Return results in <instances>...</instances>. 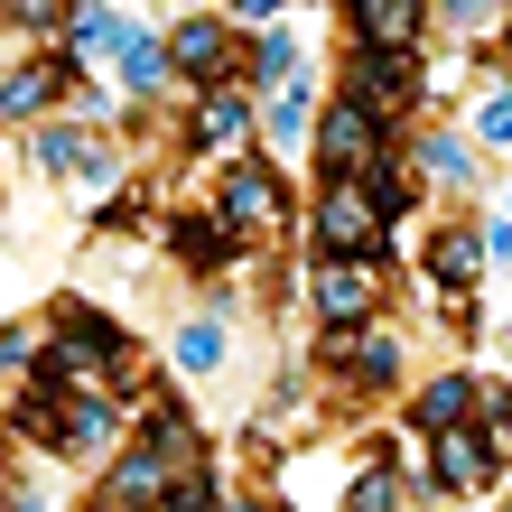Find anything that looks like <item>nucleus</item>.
I'll return each instance as SVG.
<instances>
[{
  "mask_svg": "<svg viewBox=\"0 0 512 512\" xmlns=\"http://www.w3.org/2000/svg\"><path fill=\"white\" fill-rule=\"evenodd\" d=\"M66 84H75V75L56 66V56H19V66L0 75V122H38V112L66 94Z\"/></svg>",
  "mask_w": 512,
  "mask_h": 512,
  "instance_id": "nucleus-14",
  "label": "nucleus"
},
{
  "mask_svg": "<svg viewBox=\"0 0 512 512\" xmlns=\"http://www.w3.org/2000/svg\"><path fill=\"white\" fill-rule=\"evenodd\" d=\"M187 475H196V419L177 401H149L140 447H112L103 494H112V512H149V503H168L177 485H187Z\"/></svg>",
  "mask_w": 512,
  "mask_h": 512,
  "instance_id": "nucleus-1",
  "label": "nucleus"
},
{
  "mask_svg": "<svg viewBox=\"0 0 512 512\" xmlns=\"http://www.w3.org/2000/svg\"><path fill=\"white\" fill-rule=\"evenodd\" d=\"M410 168H429L438 187H475V159H466V140H447V131H429L410 149Z\"/></svg>",
  "mask_w": 512,
  "mask_h": 512,
  "instance_id": "nucleus-21",
  "label": "nucleus"
},
{
  "mask_svg": "<svg viewBox=\"0 0 512 512\" xmlns=\"http://www.w3.org/2000/svg\"><path fill=\"white\" fill-rule=\"evenodd\" d=\"M345 19H354V47H410L429 38V0H345Z\"/></svg>",
  "mask_w": 512,
  "mask_h": 512,
  "instance_id": "nucleus-12",
  "label": "nucleus"
},
{
  "mask_svg": "<svg viewBox=\"0 0 512 512\" xmlns=\"http://www.w3.org/2000/svg\"><path fill=\"white\" fill-rule=\"evenodd\" d=\"M168 261H187L196 280H224V270L243 261V243L224 233V215H177L168 224Z\"/></svg>",
  "mask_w": 512,
  "mask_h": 512,
  "instance_id": "nucleus-13",
  "label": "nucleus"
},
{
  "mask_svg": "<svg viewBox=\"0 0 512 512\" xmlns=\"http://www.w3.org/2000/svg\"><path fill=\"white\" fill-rule=\"evenodd\" d=\"M466 122H475V140H485V149H512V84L475 94V112H466Z\"/></svg>",
  "mask_w": 512,
  "mask_h": 512,
  "instance_id": "nucleus-26",
  "label": "nucleus"
},
{
  "mask_svg": "<svg viewBox=\"0 0 512 512\" xmlns=\"http://www.w3.org/2000/svg\"><path fill=\"white\" fill-rule=\"evenodd\" d=\"M243 28L233 19H177L168 28V66L187 75V84H243Z\"/></svg>",
  "mask_w": 512,
  "mask_h": 512,
  "instance_id": "nucleus-8",
  "label": "nucleus"
},
{
  "mask_svg": "<svg viewBox=\"0 0 512 512\" xmlns=\"http://www.w3.org/2000/svg\"><path fill=\"white\" fill-rule=\"evenodd\" d=\"M475 270H485V233H438V243H429V280L447 289V298H466V280H475Z\"/></svg>",
  "mask_w": 512,
  "mask_h": 512,
  "instance_id": "nucleus-18",
  "label": "nucleus"
},
{
  "mask_svg": "<svg viewBox=\"0 0 512 512\" xmlns=\"http://www.w3.org/2000/svg\"><path fill=\"white\" fill-rule=\"evenodd\" d=\"M503 354H512V336H503Z\"/></svg>",
  "mask_w": 512,
  "mask_h": 512,
  "instance_id": "nucleus-30",
  "label": "nucleus"
},
{
  "mask_svg": "<svg viewBox=\"0 0 512 512\" xmlns=\"http://www.w3.org/2000/svg\"><path fill=\"white\" fill-rule=\"evenodd\" d=\"M494 475H503V447L485 438V419H457L429 438V494H485Z\"/></svg>",
  "mask_w": 512,
  "mask_h": 512,
  "instance_id": "nucleus-6",
  "label": "nucleus"
},
{
  "mask_svg": "<svg viewBox=\"0 0 512 512\" xmlns=\"http://www.w3.org/2000/svg\"><path fill=\"white\" fill-rule=\"evenodd\" d=\"M252 122H261V103H252V84H205L196 94V149H243L252 140Z\"/></svg>",
  "mask_w": 512,
  "mask_h": 512,
  "instance_id": "nucleus-11",
  "label": "nucleus"
},
{
  "mask_svg": "<svg viewBox=\"0 0 512 512\" xmlns=\"http://www.w3.org/2000/svg\"><path fill=\"white\" fill-rule=\"evenodd\" d=\"M233 512H289L280 494H233Z\"/></svg>",
  "mask_w": 512,
  "mask_h": 512,
  "instance_id": "nucleus-29",
  "label": "nucleus"
},
{
  "mask_svg": "<svg viewBox=\"0 0 512 512\" xmlns=\"http://www.w3.org/2000/svg\"><path fill=\"white\" fill-rule=\"evenodd\" d=\"M0 28H19V38H66L75 10L66 0H0Z\"/></svg>",
  "mask_w": 512,
  "mask_h": 512,
  "instance_id": "nucleus-23",
  "label": "nucleus"
},
{
  "mask_svg": "<svg viewBox=\"0 0 512 512\" xmlns=\"http://www.w3.org/2000/svg\"><path fill=\"white\" fill-rule=\"evenodd\" d=\"M326 373L336 382H354V391H391L401 382V336L391 326H326Z\"/></svg>",
  "mask_w": 512,
  "mask_h": 512,
  "instance_id": "nucleus-7",
  "label": "nucleus"
},
{
  "mask_svg": "<svg viewBox=\"0 0 512 512\" xmlns=\"http://www.w3.org/2000/svg\"><path fill=\"white\" fill-rule=\"evenodd\" d=\"M289 75H298V38H280V28H261V38L243 47V84H270V94H280Z\"/></svg>",
  "mask_w": 512,
  "mask_h": 512,
  "instance_id": "nucleus-20",
  "label": "nucleus"
},
{
  "mask_svg": "<svg viewBox=\"0 0 512 512\" xmlns=\"http://www.w3.org/2000/svg\"><path fill=\"white\" fill-rule=\"evenodd\" d=\"M345 512H401V475H391L382 457L354 475V494H345Z\"/></svg>",
  "mask_w": 512,
  "mask_h": 512,
  "instance_id": "nucleus-25",
  "label": "nucleus"
},
{
  "mask_svg": "<svg viewBox=\"0 0 512 512\" xmlns=\"http://www.w3.org/2000/svg\"><path fill=\"white\" fill-rule=\"evenodd\" d=\"M66 38H75V56H84V66H122V56L149 38V28H140V19H122V10H75V28H66Z\"/></svg>",
  "mask_w": 512,
  "mask_h": 512,
  "instance_id": "nucleus-15",
  "label": "nucleus"
},
{
  "mask_svg": "<svg viewBox=\"0 0 512 512\" xmlns=\"http://www.w3.org/2000/svg\"><path fill=\"white\" fill-rule=\"evenodd\" d=\"M224 317H187V326H177V373H187V382H215L224 373Z\"/></svg>",
  "mask_w": 512,
  "mask_h": 512,
  "instance_id": "nucleus-19",
  "label": "nucleus"
},
{
  "mask_svg": "<svg viewBox=\"0 0 512 512\" xmlns=\"http://www.w3.org/2000/svg\"><path fill=\"white\" fill-rule=\"evenodd\" d=\"M308 149H317V177H326V187H336V177H364L373 159H391V131L373 122L364 103H336V112H317Z\"/></svg>",
  "mask_w": 512,
  "mask_h": 512,
  "instance_id": "nucleus-5",
  "label": "nucleus"
},
{
  "mask_svg": "<svg viewBox=\"0 0 512 512\" xmlns=\"http://www.w3.org/2000/svg\"><path fill=\"white\" fill-rule=\"evenodd\" d=\"M308 233H317V261H382V243H391V224L373 215V196L354 187V177L317 187V215H308Z\"/></svg>",
  "mask_w": 512,
  "mask_h": 512,
  "instance_id": "nucleus-2",
  "label": "nucleus"
},
{
  "mask_svg": "<svg viewBox=\"0 0 512 512\" xmlns=\"http://www.w3.org/2000/svg\"><path fill=\"white\" fill-rule=\"evenodd\" d=\"M38 354H47V326L38 317L0 326V382H28V373H38Z\"/></svg>",
  "mask_w": 512,
  "mask_h": 512,
  "instance_id": "nucleus-24",
  "label": "nucleus"
},
{
  "mask_svg": "<svg viewBox=\"0 0 512 512\" xmlns=\"http://www.w3.org/2000/svg\"><path fill=\"white\" fill-rule=\"evenodd\" d=\"M429 94V75H419V56L410 47H354V66H345V103H364L382 131H401V112Z\"/></svg>",
  "mask_w": 512,
  "mask_h": 512,
  "instance_id": "nucleus-3",
  "label": "nucleus"
},
{
  "mask_svg": "<svg viewBox=\"0 0 512 512\" xmlns=\"http://www.w3.org/2000/svg\"><path fill=\"white\" fill-rule=\"evenodd\" d=\"M438 10H447V28H457L466 47H485L494 28H503V0H438Z\"/></svg>",
  "mask_w": 512,
  "mask_h": 512,
  "instance_id": "nucleus-27",
  "label": "nucleus"
},
{
  "mask_svg": "<svg viewBox=\"0 0 512 512\" xmlns=\"http://www.w3.org/2000/svg\"><path fill=\"white\" fill-rule=\"evenodd\" d=\"M354 187L373 196V215H382V224H401V215H410V168H401V159H373Z\"/></svg>",
  "mask_w": 512,
  "mask_h": 512,
  "instance_id": "nucleus-22",
  "label": "nucleus"
},
{
  "mask_svg": "<svg viewBox=\"0 0 512 512\" xmlns=\"http://www.w3.org/2000/svg\"><path fill=\"white\" fill-rule=\"evenodd\" d=\"M475 401H485V391H475L466 373H438V382L410 401V429H419V438H438V429H457V419H475Z\"/></svg>",
  "mask_w": 512,
  "mask_h": 512,
  "instance_id": "nucleus-16",
  "label": "nucleus"
},
{
  "mask_svg": "<svg viewBox=\"0 0 512 512\" xmlns=\"http://www.w3.org/2000/svg\"><path fill=\"white\" fill-rule=\"evenodd\" d=\"M261 131H270V140H280V149H298V140H308V131H317V84H298V75H289V84H280V94H270V103H261Z\"/></svg>",
  "mask_w": 512,
  "mask_h": 512,
  "instance_id": "nucleus-17",
  "label": "nucleus"
},
{
  "mask_svg": "<svg viewBox=\"0 0 512 512\" xmlns=\"http://www.w3.org/2000/svg\"><path fill=\"white\" fill-rule=\"evenodd\" d=\"M112 447H122V410H112V391H75V401H66V438H56V457L103 466Z\"/></svg>",
  "mask_w": 512,
  "mask_h": 512,
  "instance_id": "nucleus-10",
  "label": "nucleus"
},
{
  "mask_svg": "<svg viewBox=\"0 0 512 512\" xmlns=\"http://www.w3.org/2000/svg\"><path fill=\"white\" fill-rule=\"evenodd\" d=\"M382 308V261H317V317L326 326H364Z\"/></svg>",
  "mask_w": 512,
  "mask_h": 512,
  "instance_id": "nucleus-9",
  "label": "nucleus"
},
{
  "mask_svg": "<svg viewBox=\"0 0 512 512\" xmlns=\"http://www.w3.org/2000/svg\"><path fill=\"white\" fill-rule=\"evenodd\" d=\"M215 215H224L233 243H252V233L270 243V233L289 224V187H280V168H270V159H233V168H224V187H215Z\"/></svg>",
  "mask_w": 512,
  "mask_h": 512,
  "instance_id": "nucleus-4",
  "label": "nucleus"
},
{
  "mask_svg": "<svg viewBox=\"0 0 512 512\" xmlns=\"http://www.w3.org/2000/svg\"><path fill=\"white\" fill-rule=\"evenodd\" d=\"M280 10H289V0H224V19H233V28H270Z\"/></svg>",
  "mask_w": 512,
  "mask_h": 512,
  "instance_id": "nucleus-28",
  "label": "nucleus"
}]
</instances>
